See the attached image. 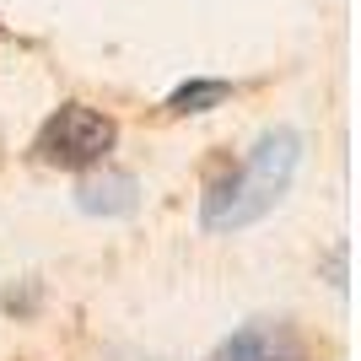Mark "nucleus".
<instances>
[{"label": "nucleus", "mask_w": 361, "mask_h": 361, "mask_svg": "<svg viewBox=\"0 0 361 361\" xmlns=\"http://www.w3.org/2000/svg\"><path fill=\"white\" fill-rule=\"evenodd\" d=\"M302 135L291 124H275L248 146L243 162H221L211 167L205 178V195H200V226L205 232H243V226L264 221V216L291 195L302 167Z\"/></svg>", "instance_id": "nucleus-1"}, {"label": "nucleus", "mask_w": 361, "mask_h": 361, "mask_svg": "<svg viewBox=\"0 0 361 361\" xmlns=\"http://www.w3.org/2000/svg\"><path fill=\"white\" fill-rule=\"evenodd\" d=\"M114 146H119V124L92 103H60L32 135V157L60 173H87V167L108 162Z\"/></svg>", "instance_id": "nucleus-2"}, {"label": "nucleus", "mask_w": 361, "mask_h": 361, "mask_svg": "<svg viewBox=\"0 0 361 361\" xmlns=\"http://www.w3.org/2000/svg\"><path fill=\"white\" fill-rule=\"evenodd\" d=\"M205 361H307V334L291 318H254L226 334Z\"/></svg>", "instance_id": "nucleus-3"}, {"label": "nucleus", "mask_w": 361, "mask_h": 361, "mask_svg": "<svg viewBox=\"0 0 361 361\" xmlns=\"http://www.w3.org/2000/svg\"><path fill=\"white\" fill-rule=\"evenodd\" d=\"M75 205L87 216H103V221H114V216H130L140 205V183L135 173H124V167H87V178L75 183Z\"/></svg>", "instance_id": "nucleus-4"}, {"label": "nucleus", "mask_w": 361, "mask_h": 361, "mask_svg": "<svg viewBox=\"0 0 361 361\" xmlns=\"http://www.w3.org/2000/svg\"><path fill=\"white\" fill-rule=\"evenodd\" d=\"M226 97H232V87H226V81H205V75H200V81H183V87L167 97V114H173V119H189V114H211V108H216V103H226Z\"/></svg>", "instance_id": "nucleus-5"}, {"label": "nucleus", "mask_w": 361, "mask_h": 361, "mask_svg": "<svg viewBox=\"0 0 361 361\" xmlns=\"http://www.w3.org/2000/svg\"><path fill=\"white\" fill-rule=\"evenodd\" d=\"M0 32H6V22H0Z\"/></svg>", "instance_id": "nucleus-6"}]
</instances>
